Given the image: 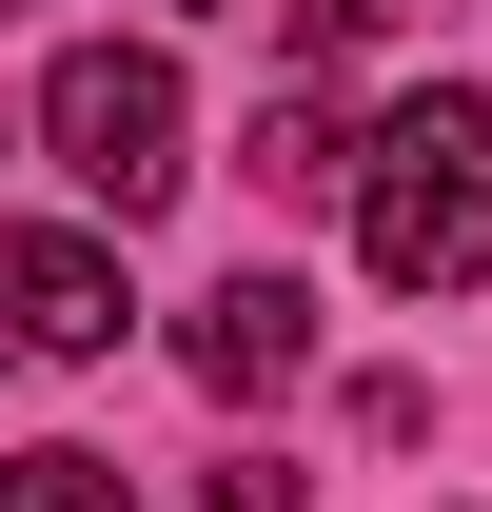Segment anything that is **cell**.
Returning a JSON list of instances; mask_svg holds the SVG:
<instances>
[{"label": "cell", "mask_w": 492, "mask_h": 512, "mask_svg": "<svg viewBox=\"0 0 492 512\" xmlns=\"http://www.w3.org/2000/svg\"><path fill=\"white\" fill-rule=\"evenodd\" d=\"M355 237H374L394 296H473L492 276V99L473 79H433V99H394L355 138Z\"/></svg>", "instance_id": "1"}, {"label": "cell", "mask_w": 492, "mask_h": 512, "mask_svg": "<svg viewBox=\"0 0 492 512\" xmlns=\"http://www.w3.org/2000/svg\"><path fill=\"white\" fill-rule=\"evenodd\" d=\"M178 138H197V99H178L158 40H79V60L40 79V158H60L99 217H158V197H178Z\"/></svg>", "instance_id": "2"}, {"label": "cell", "mask_w": 492, "mask_h": 512, "mask_svg": "<svg viewBox=\"0 0 492 512\" xmlns=\"http://www.w3.org/2000/svg\"><path fill=\"white\" fill-rule=\"evenodd\" d=\"M0 335H20V355H119V256L0 217Z\"/></svg>", "instance_id": "3"}, {"label": "cell", "mask_w": 492, "mask_h": 512, "mask_svg": "<svg viewBox=\"0 0 492 512\" xmlns=\"http://www.w3.org/2000/svg\"><path fill=\"white\" fill-rule=\"evenodd\" d=\"M296 355H315V296H296V276H217V296L178 316V375L197 394H296Z\"/></svg>", "instance_id": "4"}, {"label": "cell", "mask_w": 492, "mask_h": 512, "mask_svg": "<svg viewBox=\"0 0 492 512\" xmlns=\"http://www.w3.org/2000/svg\"><path fill=\"white\" fill-rule=\"evenodd\" d=\"M256 197H315V178H355V138H335V99H315V79H276V99H256Z\"/></svg>", "instance_id": "5"}, {"label": "cell", "mask_w": 492, "mask_h": 512, "mask_svg": "<svg viewBox=\"0 0 492 512\" xmlns=\"http://www.w3.org/2000/svg\"><path fill=\"white\" fill-rule=\"evenodd\" d=\"M0 512H138V473H119V453H20Z\"/></svg>", "instance_id": "6"}, {"label": "cell", "mask_w": 492, "mask_h": 512, "mask_svg": "<svg viewBox=\"0 0 492 512\" xmlns=\"http://www.w3.org/2000/svg\"><path fill=\"white\" fill-rule=\"evenodd\" d=\"M276 20H296V60H355V40H394L414 0H276Z\"/></svg>", "instance_id": "7"}, {"label": "cell", "mask_w": 492, "mask_h": 512, "mask_svg": "<svg viewBox=\"0 0 492 512\" xmlns=\"http://www.w3.org/2000/svg\"><path fill=\"white\" fill-rule=\"evenodd\" d=\"M217 512H296V473H276V453H237V473H217Z\"/></svg>", "instance_id": "8"}]
</instances>
